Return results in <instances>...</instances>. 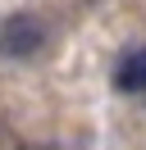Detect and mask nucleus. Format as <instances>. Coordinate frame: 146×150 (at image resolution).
<instances>
[{
	"label": "nucleus",
	"instance_id": "nucleus-3",
	"mask_svg": "<svg viewBox=\"0 0 146 150\" xmlns=\"http://www.w3.org/2000/svg\"><path fill=\"white\" fill-rule=\"evenodd\" d=\"M50 150H55V146H50Z\"/></svg>",
	"mask_w": 146,
	"mask_h": 150
},
{
	"label": "nucleus",
	"instance_id": "nucleus-1",
	"mask_svg": "<svg viewBox=\"0 0 146 150\" xmlns=\"http://www.w3.org/2000/svg\"><path fill=\"white\" fill-rule=\"evenodd\" d=\"M46 46V28L36 14H9L0 23V55L5 59H32Z\"/></svg>",
	"mask_w": 146,
	"mask_h": 150
},
{
	"label": "nucleus",
	"instance_id": "nucleus-2",
	"mask_svg": "<svg viewBox=\"0 0 146 150\" xmlns=\"http://www.w3.org/2000/svg\"><path fill=\"white\" fill-rule=\"evenodd\" d=\"M114 86L123 96H142L146 91V46H128L114 64Z\"/></svg>",
	"mask_w": 146,
	"mask_h": 150
}]
</instances>
